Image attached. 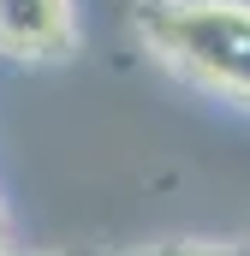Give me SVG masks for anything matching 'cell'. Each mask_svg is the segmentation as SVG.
<instances>
[{"label": "cell", "instance_id": "6da1fadb", "mask_svg": "<svg viewBox=\"0 0 250 256\" xmlns=\"http://www.w3.org/2000/svg\"><path fill=\"white\" fill-rule=\"evenodd\" d=\"M131 18L161 66L250 108V0H143Z\"/></svg>", "mask_w": 250, "mask_h": 256}, {"label": "cell", "instance_id": "7a4b0ae2", "mask_svg": "<svg viewBox=\"0 0 250 256\" xmlns=\"http://www.w3.org/2000/svg\"><path fill=\"white\" fill-rule=\"evenodd\" d=\"M78 42V0H0V54L60 60Z\"/></svg>", "mask_w": 250, "mask_h": 256}, {"label": "cell", "instance_id": "3957f363", "mask_svg": "<svg viewBox=\"0 0 250 256\" xmlns=\"http://www.w3.org/2000/svg\"><path fill=\"white\" fill-rule=\"evenodd\" d=\"M143 256H250V244H208V238H185V244H155Z\"/></svg>", "mask_w": 250, "mask_h": 256}, {"label": "cell", "instance_id": "277c9868", "mask_svg": "<svg viewBox=\"0 0 250 256\" xmlns=\"http://www.w3.org/2000/svg\"><path fill=\"white\" fill-rule=\"evenodd\" d=\"M6 256H66V250H6Z\"/></svg>", "mask_w": 250, "mask_h": 256}, {"label": "cell", "instance_id": "5b68a950", "mask_svg": "<svg viewBox=\"0 0 250 256\" xmlns=\"http://www.w3.org/2000/svg\"><path fill=\"white\" fill-rule=\"evenodd\" d=\"M6 250H12V244H6V208H0V256H6Z\"/></svg>", "mask_w": 250, "mask_h": 256}, {"label": "cell", "instance_id": "8992f818", "mask_svg": "<svg viewBox=\"0 0 250 256\" xmlns=\"http://www.w3.org/2000/svg\"><path fill=\"white\" fill-rule=\"evenodd\" d=\"M96 6H125V0H96Z\"/></svg>", "mask_w": 250, "mask_h": 256}]
</instances>
